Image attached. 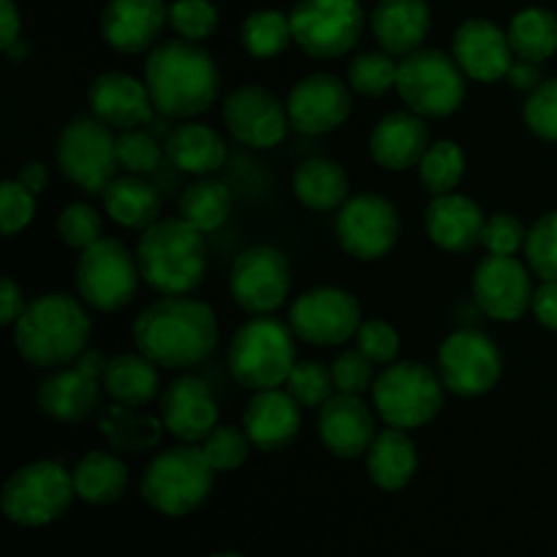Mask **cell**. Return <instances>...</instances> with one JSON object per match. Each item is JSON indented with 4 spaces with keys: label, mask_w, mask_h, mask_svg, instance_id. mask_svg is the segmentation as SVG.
<instances>
[{
    "label": "cell",
    "mask_w": 557,
    "mask_h": 557,
    "mask_svg": "<svg viewBox=\"0 0 557 557\" xmlns=\"http://www.w3.org/2000/svg\"><path fill=\"white\" fill-rule=\"evenodd\" d=\"M531 313L544 330L557 332V281H542V286L533 292Z\"/></svg>",
    "instance_id": "db71d44e"
},
{
    "label": "cell",
    "mask_w": 557,
    "mask_h": 557,
    "mask_svg": "<svg viewBox=\"0 0 557 557\" xmlns=\"http://www.w3.org/2000/svg\"><path fill=\"white\" fill-rule=\"evenodd\" d=\"M180 218L196 226L199 232L212 234L232 218L234 210V196L226 183L212 177H199L190 183L188 188L180 196Z\"/></svg>",
    "instance_id": "74e56055"
},
{
    "label": "cell",
    "mask_w": 557,
    "mask_h": 557,
    "mask_svg": "<svg viewBox=\"0 0 557 557\" xmlns=\"http://www.w3.org/2000/svg\"><path fill=\"white\" fill-rule=\"evenodd\" d=\"M98 433L114 455H147L161 446L166 428L161 417L112 403L98 413Z\"/></svg>",
    "instance_id": "1f68e13d"
},
{
    "label": "cell",
    "mask_w": 557,
    "mask_h": 557,
    "mask_svg": "<svg viewBox=\"0 0 557 557\" xmlns=\"http://www.w3.org/2000/svg\"><path fill=\"white\" fill-rule=\"evenodd\" d=\"M294 196L302 207L313 212H335L348 201V183L346 169L337 161L324 156L308 158L297 166L292 180Z\"/></svg>",
    "instance_id": "e575fe53"
},
{
    "label": "cell",
    "mask_w": 557,
    "mask_h": 557,
    "mask_svg": "<svg viewBox=\"0 0 557 557\" xmlns=\"http://www.w3.org/2000/svg\"><path fill=\"white\" fill-rule=\"evenodd\" d=\"M223 125L239 145L253 150H272L292 128L286 103L259 85H243L228 92L223 101Z\"/></svg>",
    "instance_id": "ffe728a7"
},
{
    "label": "cell",
    "mask_w": 557,
    "mask_h": 557,
    "mask_svg": "<svg viewBox=\"0 0 557 557\" xmlns=\"http://www.w3.org/2000/svg\"><path fill=\"white\" fill-rule=\"evenodd\" d=\"M370 30L392 58H406L424 47L430 33L428 0H379L370 16Z\"/></svg>",
    "instance_id": "f1b7e54d"
},
{
    "label": "cell",
    "mask_w": 557,
    "mask_h": 557,
    "mask_svg": "<svg viewBox=\"0 0 557 557\" xmlns=\"http://www.w3.org/2000/svg\"><path fill=\"white\" fill-rule=\"evenodd\" d=\"M163 152L177 172L194 174V177H212L228 158L223 136L212 125L196 123V120L180 123L163 141Z\"/></svg>",
    "instance_id": "f546056e"
},
{
    "label": "cell",
    "mask_w": 557,
    "mask_h": 557,
    "mask_svg": "<svg viewBox=\"0 0 557 557\" xmlns=\"http://www.w3.org/2000/svg\"><path fill=\"white\" fill-rule=\"evenodd\" d=\"M103 392L109 400L128 408H145L161 392V375L158 364L147 359L141 351L117 354L107 362L103 370Z\"/></svg>",
    "instance_id": "836d02e7"
},
{
    "label": "cell",
    "mask_w": 557,
    "mask_h": 557,
    "mask_svg": "<svg viewBox=\"0 0 557 557\" xmlns=\"http://www.w3.org/2000/svg\"><path fill=\"white\" fill-rule=\"evenodd\" d=\"M509 44L515 58L531 60V63H547L557 54V16L542 5H531L511 16Z\"/></svg>",
    "instance_id": "8d00e7d4"
},
{
    "label": "cell",
    "mask_w": 557,
    "mask_h": 557,
    "mask_svg": "<svg viewBox=\"0 0 557 557\" xmlns=\"http://www.w3.org/2000/svg\"><path fill=\"white\" fill-rule=\"evenodd\" d=\"M435 370L451 395L482 397L498 386L504 375V357L487 332L476 326H460L441 343Z\"/></svg>",
    "instance_id": "4fadbf2b"
},
{
    "label": "cell",
    "mask_w": 557,
    "mask_h": 557,
    "mask_svg": "<svg viewBox=\"0 0 557 557\" xmlns=\"http://www.w3.org/2000/svg\"><path fill=\"white\" fill-rule=\"evenodd\" d=\"M169 25L185 41H207L218 27V9L212 0H174L169 5Z\"/></svg>",
    "instance_id": "7dc6e473"
},
{
    "label": "cell",
    "mask_w": 557,
    "mask_h": 557,
    "mask_svg": "<svg viewBox=\"0 0 557 557\" xmlns=\"http://www.w3.org/2000/svg\"><path fill=\"white\" fill-rule=\"evenodd\" d=\"M166 25V0H107L101 11L103 41L120 54L150 52Z\"/></svg>",
    "instance_id": "603a6c76"
},
{
    "label": "cell",
    "mask_w": 557,
    "mask_h": 557,
    "mask_svg": "<svg viewBox=\"0 0 557 557\" xmlns=\"http://www.w3.org/2000/svg\"><path fill=\"white\" fill-rule=\"evenodd\" d=\"M163 158H166L163 145H158L156 136L147 134L145 128H131L117 134V161L125 174L145 177L161 166Z\"/></svg>",
    "instance_id": "f6af8a7d"
},
{
    "label": "cell",
    "mask_w": 557,
    "mask_h": 557,
    "mask_svg": "<svg viewBox=\"0 0 557 557\" xmlns=\"http://www.w3.org/2000/svg\"><path fill=\"white\" fill-rule=\"evenodd\" d=\"M484 210L466 194H441L433 196L424 210V232L435 248L446 253H471L476 245H482L484 232Z\"/></svg>",
    "instance_id": "484cf974"
},
{
    "label": "cell",
    "mask_w": 557,
    "mask_h": 557,
    "mask_svg": "<svg viewBox=\"0 0 557 557\" xmlns=\"http://www.w3.org/2000/svg\"><path fill=\"white\" fill-rule=\"evenodd\" d=\"M357 348L370 359L373 364L389 368L400 357V332L384 319H368L357 330Z\"/></svg>",
    "instance_id": "681fc988"
},
{
    "label": "cell",
    "mask_w": 557,
    "mask_h": 557,
    "mask_svg": "<svg viewBox=\"0 0 557 557\" xmlns=\"http://www.w3.org/2000/svg\"><path fill=\"white\" fill-rule=\"evenodd\" d=\"M107 362L101 351H85L76 362L49 370L36 389L41 413L63 424L85 422L101 400Z\"/></svg>",
    "instance_id": "e0dca14e"
},
{
    "label": "cell",
    "mask_w": 557,
    "mask_h": 557,
    "mask_svg": "<svg viewBox=\"0 0 557 557\" xmlns=\"http://www.w3.org/2000/svg\"><path fill=\"white\" fill-rule=\"evenodd\" d=\"M74 498V473L54 460H36L5 479L0 506L14 525L44 528L60 520Z\"/></svg>",
    "instance_id": "9c48e42d"
},
{
    "label": "cell",
    "mask_w": 557,
    "mask_h": 557,
    "mask_svg": "<svg viewBox=\"0 0 557 557\" xmlns=\"http://www.w3.org/2000/svg\"><path fill=\"white\" fill-rule=\"evenodd\" d=\"M354 107L351 87L335 74H308L288 90L286 112L294 131L308 136H324L341 128Z\"/></svg>",
    "instance_id": "d6986e66"
},
{
    "label": "cell",
    "mask_w": 557,
    "mask_h": 557,
    "mask_svg": "<svg viewBox=\"0 0 557 557\" xmlns=\"http://www.w3.org/2000/svg\"><path fill=\"white\" fill-rule=\"evenodd\" d=\"M87 103H90L92 117H98L117 134L141 128L150 123L152 112H156L145 79H136L134 74H125V71L98 74L87 90Z\"/></svg>",
    "instance_id": "d4e9b609"
},
{
    "label": "cell",
    "mask_w": 557,
    "mask_h": 557,
    "mask_svg": "<svg viewBox=\"0 0 557 557\" xmlns=\"http://www.w3.org/2000/svg\"><path fill=\"white\" fill-rule=\"evenodd\" d=\"M210 557H243V555H234V553H218V555H210Z\"/></svg>",
    "instance_id": "94428289"
},
{
    "label": "cell",
    "mask_w": 557,
    "mask_h": 557,
    "mask_svg": "<svg viewBox=\"0 0 557 557\" xmlns=\"http://www.w3.org/2000/svg\"><path fill=\"white\" fill-rule=\"evenodd\" d=\"M395 90L403 103L419 117L441 120L462 107L468 92V76L455 54L422 47L400 58Z\"/></svg>",
    "instance_id": "52a82bcc"
},
{
    "label": "cell",
    "mask_w": 557,
    "mask_h": 557,
    "mask_svg": "<svg viewBox=\"0 0 557 557\" xmlns=\"http://www.w3.org/2000/svg\"><path fill=\"white\" fill-rule=\"evenodd\" d=\"M33 218H36V194H30L16 177L3 180L0 185V228L5 237L25 232Z\"/></svg>",
    "instance_id": "c3c4849f"
},
{
    "label": "cell",
    "mask_w": 557,
    "mask_h": 557,
    "mask_svg": "<svg viewBox=\"0 0 557 557\" xmlns=\"http://www.w3.org/2000/svg\"><path fill=\"white\" fill-rule=\"evenodd\" d=\"M134 346L166 370H190L205 364L218 348V315L190 294L161 297L147 305L134 321Z\"/></svg>",
    "instance_id": "6da1fadb"
},
{
    "label": "cell",
    "mask_w": 557,
    "mask_h": 557,
    "mask_svg": "<svg viewBox=\"0 0 557 557\" xmlns=\"http://www.w3.org/2000/svg\"><path fill=\"white\" fill-rule=\"evenodd\" d=\"M506 82H509V85L515 87V90L533 92L544 82L542 63H531V60L515 58V63H511L509 74H506Z\"/></svg>",
    "instance_id": "9f6ffc18"
},
{
    "label": "cell",
    "mask_w": 557,
    "mask_h": 557,
    "mask_svg": "<svg viewBox=\"0 0 557 557\" xmlns=\"http://www.w3.org/2000/svg\"><path fill=\"white\" fill-rule=\"evenodd\" d=\"M3 52H5V58L11 60V63H22V60L27 58V52H30V47H27L25 38H16V41L11 44V47H5Z\"/></svg>",
    "instance_id": "91938a15"
},
{
    "label": "cell",
    "mask_w": 557,
    "mask_h": 557,
    "mask_svg": "<svg viewBox=\"0 0 557 557\" xmlns=\"http://www.w3.org/2000/svg\"><path fill=\"white\" fill-rule=\"evenodd\" d=\"M525 125L544 141H557V76L544 79L522 107Z\"/></svg>",
    "instance_id": "f907efd6"
},
{
    "label": "cell",
    "mask_w": 557,
    "mask_h": 557,
    "mask_svg": "<svg viewBox=\"0 0 557 557\" xmlns=\"http://www.w3.org/2000/svg\"><path fill=\"white\" fill-rule=\"evenodd\" d=\"M466 152L457 141L451 139H435L428 147L424 158L419 161V180H422L424 190L433 196L451 194L460 188L462 177H466Z\"/></svg>",
    "instance_id": "ab89813d"
},
{
    "label": "cell",
    "mask_w": 557,
    "mask_h": 557,
    "mask_svg": "<svg viewBox=\"0 0 557 557\" xmlns=\"http://www.w3.org/2000/svg\"><path fill=\"white\" fill-rule=\"evenodd\" d=\"M292 264L275 245H250L228 270L234 305L248 315H272L292 294Z\"/></svg>",
    "instance_id": "9a60e30c"
},
{
    "label": "cell",
    "mask_w": 557,
    "mask_h": 557,
    "mask_svg": "<svg viewBox=\"0 0 557 557\" xmlns=\"http://www.w3.org/2000/svg\"><path fill=\"white\" fill-rule=\"evenodd\" d=\"M54 158L63 177H69L85 194L101 196L120 172L117 136L92 114L71 120L60 131Z\"/></svg>",
    "instance_id": "8fae6325"
},
{
    "label": "cell",
    "mask_w": 557,
    "mask_h": 557,
    "mask_svg": "<svg viewBox=\"0 0 557 557\" xmlns=\"http://www.w3.org/2000/svg\"><path fill=\"white\" fill-rule=\"evenodd\" d=\"M239 44L256 60H272L294 44L292 20L277 9H259L245 16L239 27Z\"/></svg>",
    "instance_id": "f35d334b"
},
{
    "label": "cell",
    "mask_w": 557,
    "mask_h": 557,
    "mask_svg": "<svg viewBox=\"0 0 557 557\" xmlns=\"http://www.w3.org/2000/svg\"><path fill=\"white\" fill-rule=\"evenodd\" d=\"M103 212L117 226L145 232L156 221H161V194L139 174H117L101 194Z\"/></svg>",
    "instance_id": "d6a6232c"
},
{
    "label": "cell",
    "mask_w": 557,
    "mask_h": 557,
    "mask_svg": "<svg viewBox=\"0 0 557 557\" xmlns=\"http://www.w3.org/2000/svg\"><path fill=\"white\" fill-rule=\"evenodd\" d=\"M141 281L161 297L194 294L207 275L205 232L185 218H161L139 234L136 243Z\"/></svg>",
    "instance_id": "277c9868"
},
{
    "label": "cell",
    "mask_w": 557,
    "mask_h": 557,
    "mask_svg": "<svg viewBox=\"0 0 557 557\" xmlns=\"http://www.w3.org/2000/svg\"><path fill=\"white\" fill-rule=\"evenodd\" d=\"M397 65L400 60L389 52H362L348 60L346 82L354 92L364 98H381L397 87Z\"/></svg>",
    "instance_id": "60d3db41"
},
{
    "label": "cell",
    "mask_w": 557,
    "mask_h": 557,
    "mask_svg": "<svg viewBox=\"0 0 557 557\" xmlns=\"http://www.w3.org/2000/svg\"><path fill=\"white\" fill-rule=\"evenodd\" d=\"M145 85L158 114L194 120L218 101L221 71L201 44L172 38L147 52Z\"/></svg>",
    "instance_id": "7a4b0ae2"
},
{
    "label": "cell",
    "mask_w": 557,
    "mask_h": 557,
    "mask_svg": "<svg viewBox=\"0 0 557 557\" xmlns=\"http://www.w3.org/2000/svg\"><path fill=\"white\" fill-rule=\"evenodd\" d=\"M228 373L248 392L281 389L297 359V335L275 315H250L232 335Z\"/></svg>",
    "instance_id": "5b68a950"
},
{
    "label": "cell",
    "mask_w": 557,
    "mask_h": 557,
    "mask_svg": "<svg viewBox=\"0 0 557 557\" xmlns=\"http://www.w3.org/2000/svg\"><path fill=\"white\" fill-rule=\"evenodd\" d=\"M215 471L199 444H177L158 451L141 473V498L166 517H185L210 498Z\"/></svg>",
    "instance_id": "8992f818"
},
{
    "label": "cell",
    "mask_w": 557,
    "mask_h": 557,
    "mask_svg": "<svg viewBox=\"0 0 557 557\" xmlns=\"http://www.w3.org/2000/svg\"><path fill=\"white\" fill-rule=\"evenodd\" d=\"M288 20L294 44L315 60L343 58L364 33V9L359 0H297Z\"/></svg>",
    "instance_id": "7c38bea8"
},
{
    "label": "cell",
    "mask_w": 557,
    "mask_h": 557,
    "mask_svg": "<svg viewBox=\"0 0 557 557\" xmlns=\"http://www.w3.org/2000/svg\"><path fill=\"white\" fill-rule=\"evenodd\" d=\"M158 417L180 444H201L218 428V400L207 381L180 375L163 389Z\"/></svg>",
    "instance_id": "7402d4cb"
},
{
    "label": "cell",
    "mask_w": 557,
    "mask_h": 557,
    "mask_svg": "<svg viewBox=\"0 0 557 557\" xmlns=\"http://www.w3.org/2000/svg\"><path fill=\"white\" fill-rule=\"evenodd\" d=\"M27 302H30V299L25 297L20 283H16L14 277L5 275L3 288H0V324L14 326L16 319L22 315V310L27 308Z\"/></svg>",
    "instance_id": "11a10c76"
},
{
    "label": "cell",
    "mask_w": 557,
    "mask_h": 557,
    "mask_svg": "<svg viewBox=\"0 0 557 557\" xmlns=\"http://www.w3.org/2000/svg\"><path fill=\"white\" fill-rule=\"evenodd\" d=\"M92 321L87 305L65 292L30 299L11 326L14 348L30 368L54 370L76 362L87 351Z\"/></svg>",
    "instance_id": "3957f363"
},
{
    "label": "cell",
    "mask_w": 557,
    "mask_h": 557,
    "mask_svg": "<svg viewBox=\"0 0 557 557\" xmlns=\"http://www.w3.org/2000/svg\"><path fill=\"white\" fill-rule=\"evenodd\" d=\"M525 264L542 281H557V210L544 212L528 228Z\"/></svg>",
    "instance_id": "ee69618b"
},
{
    "label": "cell",
    "mask_w": 557,
    "mask_h": 557,
    "mask_svg": "<svg viewBox=\"0 0 557 557\" xmlns=\"http://www.w3.org/2000/svg\"><path fill=\"white\" fill-rule=\"evenodd\" d=\"M319 441L337 460H357L368 455L375 435V417L368 403L359 395H343L337 392L332 400L319 408Z\"/></svg>",
    "instance_id": "cb8c5ba5"
},
{
    "label": "cell",
    "mask_w": 557,
    "mask_h": 557,
    "mask_svg": "<svg viewBox=\"0 0 557 557\" xmlns=\"http://www.w3.org/2000/svg\"><path fill=\"white\" fill-rule=\"evenodd\" d=\"M58 237L63 239L69 248L74 250H87L90 245H96L103 237V218L87 201H74V205H65L58 215Z\"/></svg>",
    "instance_id": "bcb514c9"
},
{
    "label": "cell",
    "mask_w": 557,
    "mask_h": 557,
    "mask_svg": "<svg viewBox=\"0 0 557 557\" xmlns=\"http://www.w3.org/2000/svg\"><path fill=\"white\" fill-rule=\"evenodd\" d=\"M76 292L87 308L117 313L136 297L141 283L139 261L120 239L101 237L76 261Z\"/></svg>",
    "instance_id": "30bf717a"
},
{
    "label": "cell",
    "mask_w": 557,
    "mask_h": 557,
    "mask_svg": "<svg viewBox=\"0 0 557 557\" xmlns=\"http://www.w3.org/2000/svg\"><path fill=\"white\" fill-rule=\"evenodd\" d=\"M444 381L424 362H395L375 379L373 408L386 428L419 430L444 408Z\"/></svg>",
    "instance_id": "ba28073f"
},
{
    "label": "cell",
    "mask_w": 557,
    "mask_h": 557,
    "mask_svg": "<svg viewBox=\"0 0 557 557\" xmlns=\"http://www.w3.org/2000/svg\"><path fill=\"white\" fill-rule=\"evenodd\" d=\"M22 38V16L14 0H0V47H11V44Z\"/></svg>",
    "instance_id": "6f0895ef"
},
{
    "label": "cell",
    "mask_w": 557,
    "mask_h": 557,
    "mask_svg": "<svg viewBox=\"0 0 557 557\" xmlns=\"http://www.w3.org/2000/svg\"><path fill=\"white\" fill-rule=\"evenodd\" d=\"M253 441L245 433V428L237 424H218L205 441H201V451L210 460L215 473H232L248 462L250 451H253Z\"/></svg>",
    "instance_id": "b9f144b4"
},
{
    "label": "cell",
    "mask_w": 557,
    "mask_h": 557,
    "mask_svg": "<svg viewBox=\"0 0 557 557\" xmlns=\"http://www.w3.org/2000/svg\"><path fill=\"white\" fill-rule=\"evenodd\" d=\"M400 234V212L379 194L348 196L335 215L337 243L357 261H379L389 256Z\"/></svg>",
    "instance_id": "2e32d148"
},
{
    "label": "cell",
    "mask_w": 557,
    "mask_h": 557,
    "mask_svg": "<svg viewBox=\"0 0 557 557\" xmlns=\"http://www.w3.org/2000/svg\"><path fill=\"white\" fill-rule=\"evenodd\" d=\"M332 379H335L337 392L362 397L364 392L373 389L379 375H375V364L359 348H348L332 362Z\"/></svg>",
    "instance_id": "816d5d0a"
},
{
    "label": "cell",
    "mask_w": 557,
    "mask_h": 557,
    "mask_svg": "<svg viewBox=\"0 0 557 557\" xmlns=\"http://www.w3.org/2000/svg\"><path fill=\"white\" fill-rule=\"evenodd\" d=\"M433 145L430 128L424 117L406 109V112H389L370 131V158L386 172L403 174L417 169L428 147Z\"/></svg>",
    "instance_id": "4316f807"
},
{
    "label": "cell",
    "mask_w": 557,
    "mask_h": 557,
    "mask_svg": "<svg viewBox=\"0 0 557 557\" xmlns=\"http://www.w3.org/2000/svg\"><path fill=\"white\" fill-rule=\"evenodd\" d=\"M528 228L522 226V221L511 212H495L493 218H487L482 232V248L487 253L495 256H517L520 250H525Z\"/></svg>",
    "instance_id": "f5cc1de1"
},
{
    "label": "cell",
    "mask_w": 557,
    "mask_h": 557,
    "mask_svg": "<svg viewBox=\"0 0 557 557\" xmlns=\"http://www.w3.org/2000/svg\"><path fill=\"white\" fill-rule=\"evenodd\" d=\"M451 54L466 71L468 79L482 82V85L506 79L511 63H515L509 33L500 30L493 20H484V16H471L457 27L451 36Z\"/></svg>",
    "instance_id": "44dd1931"
},
{
    "label": "cell",
    "mask_w": 557,
    "mask_h": 557,
    "mask_svg": "<svg viewBox=\"0 0 557 557\" xmlns=\"http://www.w3.org/2000/svg\"><path fill=\"white\" fill-rule=\"evenodd\" d=\"M531 275V267L522 264L517 256L487 253L473 270V305L493 321H520L531 310L536 292Z\"/></svg>",
    "instance_id": "ac0fdd59"
},
{
    "label": "cell",
    "mask_w": 557,
    "mask_h": 557,
    "mask_svg": "<svg viewBox=\"0 0 557 557\" xmlns=\"http://www.w3.org/2000/svg\"><path fill=\"white\" fill-rule=\"evenodd\" d=\"M370 482L386 493L408 487L419 471V449L408 430L386 428L375 435L373 446L364 455Z\"/></svg>",
    "instance_id": "4dcf8cb0"
},
{
    "label": "cell",
    "mask_w": 557,
    "mask_h": 557,
    "mask_svg": "<svg viewBox=\"0 0 557 557\" xmlns=\"http://www.w3.org/2000/svg\"><path fill=\"white\" fill-rule=\"evenodd\" d=\"M76 498L92 506L117 504L128 490V466L114 451H87L74 471Z\"/></svg>",
    "instance_id": "d590c367"
},
{
    "label": "cell",
    "mask_w": 557,
    "mask_h": 557,
    "mask_svg": "<svg viewBox=\"0 0 557 557\" xmlns=\"http://www.w3.org/2000/svg\"><path fill=\"white\" fill-rule=\"evenodd\" d=\"M16 180H20V183L25 185L30 194L38 196V194H44V188H47L49 172H47V166H44V163L30 161V163H25V166H20V172H16Z\"/></svg>",
    "instance_id": "680465c9"
},
{
    "label": "cell",
    "mask_w": 557,
    "mask_h": 557,
    "mask_svg": "<svg viewBox=\"0 0 557 557\" xmlns=\"http://www.w3.org/2000/svg\"><path fill=\"white\" fill-rule=\"evenodd\" d=\"M286 392L302 408H315L319 411L326 400L337 395L335 379H332V364L326 368L324 362H315V359H299L294 364L292 375H288Z\"/></svg>",
    "instance_id": "7bdbcfd3"
},
{
    "label": "cell",
    "mask_w": 557,
    "mask_h": 557,
    "mask_svg": "<svg viewBox=\"0 0 557 557\" xmlns=\"http://www.w3.org/2000/svg\"><path fill=\"white\" fill-rule=\"evenodd\" d=\"M243 428L256 449L283 451L294 444L302 428V406L283 389L253 392L243 413Z\"/></svg>",
    "instance_id": "83f0119b"
},
{
    "label": "cell",
    "mask_w": 557,
    "mask_h": 557,
    "mask_svg": "<svg viewBox=\"0 0 557 557\" xmlns=\"http://www.w3.org/2000/svg\"><path fill=\"white\" fill-rule=\"evenodd\" d=\"M362 305L341 286H313L288 308V326L297 341L315 348H337L357 337L362 326Z\"/></svg>",
    "instance_id": "5bb4252c"
}]
</instances>
